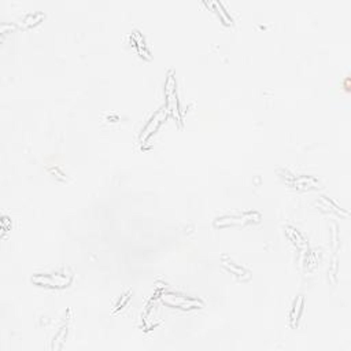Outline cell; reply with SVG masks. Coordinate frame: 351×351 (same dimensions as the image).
Masks as SVG:
<instances>
[{
    "mask_svg": "<svg viewBox=\"0 0 351 351\" xmlns=\"http://www.w3.org/2000/svg\"><path fill=\"white\" fill-rule=\"evenodd\" d=\"M34 281H43V283H49L52 284V280H49L48 277H44V278H39V277H34L33 278ZM65 283H67V281H65L62 277H55V285H63Z\"/></svg>",
    "mask_w": 351,
    "mask_h": 351,
    "instance_id": "obj_1",
    "label": "cell"
},
{
    "mask_svg": "<svg viewBox=\"0 0 351 351\" xmlns=\"http://www.w3.org/2000/svg\"><path fill=\"white\" fill-rule=\"evenodd\" d=\"M344 91H346V92H350V80H348V78L344 80Z\"/></svg>",
    "mask_w": 351,
    "mask_h": 351,
    "instance_id": "obj_2",
    "label": "cell"
}]
</instances>
